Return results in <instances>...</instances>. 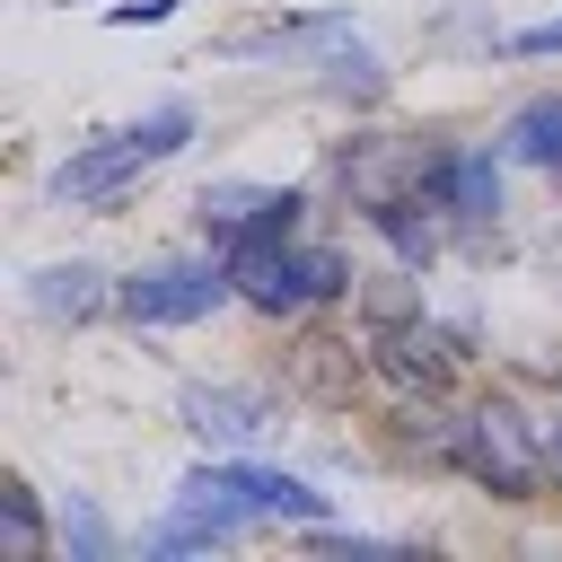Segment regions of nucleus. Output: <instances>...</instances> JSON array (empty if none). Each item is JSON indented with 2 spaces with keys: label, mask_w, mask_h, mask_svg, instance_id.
<instances>
[{
  "label": "nucleus",
  "mask_w": 562,
  "mask_h": 562,
  "mask_svg": "<svg viewBox=\"0 0 562 562\" xmlns=\"http://www.w3.org/2000/svg\"><path fill=\"white\" fill-rule=\"evenodd\" d=\"M360 316H369V325L422 316V281H413V263H404V272H369V281H360Z\"/></svg>",
  "instance_id": "20"
},
{
  "label": "nucleus",
  "mask_w": 562,
  "mask_h": 562,
  "mask_svg": "<svg viewBox=\"0 0 562 562\" xmlns=\"http://www.w3.org/2000/svg\"><path fill=\"white\" fill-rule=\"evenodd\" d=\"M369 369H378V360H369V334L351 342V334H334V325H307V334L281 351V378H290V395H307V404H351Z\"/></svg>",
  "instance_id": "8"
},
{
  "label": "nucleus",
  "mask_w": 562,
  "mask_h": 562,
  "mask_svg": "<svg viewBox=\"0 0 562 562\" xmlns=\"http://www.w3.org/2000/svg\"><path fill=\"white\" fill-rule=\"evenodd\" d=\"M553 184H562V167H553Z\"/></svg>",
  "instance_id": "25"
},
{
  "label": "nucleus",
  "mask_w": 562,
  "mask_h": 562,
  "mask_svg": "<svg viewBox=\"0 0 562 562\" xmlns=\"http://www.w3.org/2000/svg\"><path fill=\"white\" fill-rule=\"evenodd\" d=\"M422 140H395V132H360V140H342L334 149V184L351 193V211H386V202H404L413 184H422Z\"/></svg>",
  "instance_id": "6"
},
{
  "label": "nucleus",
  "mask_w": 562,
  "mask_h": 562,
  "mask_svg": "<svg viewBox=\"0 0 562 562\" xmlns=\"http://www.w3.org/2000/svg\"><path fill=\"white\" fill-rule=\"evenodd\" d=\"M342 290H360V272H351V255L342 246H272L263 263H246L237 272V299L255 307V316H307V307H325V299H342Z\"/></svg>",
  "instance_id": "4"
},
{
  "label": "nucleus",
  "mask_w": 562,
  "mask_h": 562,
  "mask_svg": "<svg viewBox=\"0 0 562 562\" xmlns=\"http://www.w3.org/2000/svg\"><path fill=\"white\" fill-rule=\"evenodd\" d=\"M263 202H272V184H246V176H220V184H202V193H193V220H202L211 255H220V246H228V237H237V228H246Z\"/></svg>",
  "instance_id": "14"
},
{
  "label": "nucleus",
  "mask_w": 562,
  "mask_h": 562,
  "mask_svg": "<svg viewBox=\"0 0 562 562\" xmlns=\"http://www.w3.org/2000/svg\"><path fill=\"white\" fill-rule=\"evenodd\" d=\"M325 97H342V105H378V97H386V61L360 53V44H342V53L325 61Z\"/></svg>",
  "instance_id": "19"
},
{
  "label": "nucleus",
  "mask_w": 562,
  "mask_h": 562,
  "mask_svg": "<svg viewBox=\"0 0 562 562\" xmlns=\"http://www.w3.org/2000/svg\"><path fill=\"white\" fill-rule=\"evenodd\" d=\"M325 35H342V18H263V26L220 35V53H281V44H325Z\"/></svg>",
  "instance_id": "18"
},
{
  "label": "nucleus",
  "mask_w": 562,
  "mask_h": 562,
  "mask_svg": "<svg viewBox=\"0 0 562 562\" xmlns=\"http://www.w3.org/2000/svg\"><path fill=\"white\" fill-rule=\"evenodd\" d=\"M299 228H307V193H299V184H281V193H272V202H263V211H255L220 255H228V272H246V263H263L272 246H299Z\"/></svg>",
  "instance_id": "12"
},
{
  "label": "nucleus",
  "mask_w": 562,
  "mask_h": 562,
  "mask_svg": "<svg viewBox=\"0 0 562 562\" xmlns=\"http://www.w3.org/2000/svg\"><path fill=\"white\" fill-rule=\"evenodd\" d=\"M369 228H378V237L395 246V263H413V272H422V263L439 255V228H448V220H439V211H430L422 193H404V202H386V211H369Z\"/></svg>",
  "instance_id": "15"
},
{
  "label": "nucleus",
  "mask_w": 562,
  "mask_h": 562,
  "mask_svg": "<svg viewBox=\"0 0 562 562\" xmlns=\"http://www.w3.org/2000/svg\"><path fill=\"white\" fill-rule=\"evenodd\" d=\"M501 53H518V61H536V53H562V18H536V26H518Z\"/></svg>",
  "instance_id": "22"
},
{
  "label": "nucleus",
  "mask_w": 562,
  "mask_h": 562,
  "mask_svg": "<svg viewBox=\"0 0 562 562\" xmlns=\"http://www.w3.org/2000/svg\"><path fill=\"white\" fill-rule=\"evenodd\" d=\"M26 299H35V316L44 325H88V316H105V272L97 263H44L35 281H26Z\"/></svg>",
  "instance_id": "10"
},
{
  "label": "nucleus",
  "mask_w": 562,
  "mask_h": 562,
  "mask_svg": "<svg viewBox=\"0 0 562 562\" xmlns=\"http://www.w3.org/2000/svg\"><path fill=\"white\" fill-rule=\"evenodd\" d=\"M0 553H9V562H44V553H53V536H44V509H35V492H26L18 474L0 483Z\"/></svg>",
  "instance_id": "17"
},
{
  "label": "nucleus",
  "mask_w": 562,
  "mask_h": 562,
  "mask_svg": "<svg viewBox=\"0 0 562 562\" xmlns=\"http://www.w3.org/2000/svg\"><path fill=\"white\" fill-rule=\"evenodd\" d=\"M544 465H553V483H562V413L544 422Z\"/></svg>",
  "instance_id": "24"
},
{
  "label": "nucleus",
  "mask_w": 562,
  "mask_h": 562,
  "mask_svg": "<svg viewBox=\"0 0 562 562\" xmlns=\"http://www.w3.org/2000/svg\"><path fill=\"white\" fill-rule=\"evenodd\" d=\"M184 140H193V105L167 97V105H149L132 132H105V140L70 149V158L44 176V193H53V202H123V193H132L149 167H167Z\"/></svg>",
  "instance_id": "2"
},
{
  "label": "nucleus",
  "mask_w": 562,
  "mask_h": 562,
  "mask_svg": "<svg viewBox=\"0 0 562 562\" xmlns=\"http://www.w3.org/2000/svg\"><path fill=\"white\" fill-rule=\"evenodd\" d=\"M220 299H237L228 255H167V263H140L132 281H114V307H123L132 325H193V316H211Z\"/></svg>",
  "instance_id": "5"
},
{
  "label": "nucleus",
  "mask_w": 562,
  "mask_h": 562,
  "mask_svg": "<svg viewBox=\"0 0 562 562\" xmlns=\"http://www.w3.org/2000/svg\"><path fill=\"white\" fill-rule=\"evenodd\" d=\"M457 430H465V413H448L439 395H404V404H395V457L457 465Z\"/></svg>",
  "instance_id": "13"
},
{
  "label": "nucleus",
  "mask_w": 562,
  "mask_h": 562,
  "mask_svg": "<svg viewBox=\"0 0 562 562\" xmlns=\"http://www.w3.org/2000/svg\"><path fill=\"white\" fill-rule=\"evenodd\" d=\"M501 149L518 158V167H562V97H527L518 114H509V132H501Z\"/></svg>",
  "instance_id": "16"
},
{
  "label": "nucleus",
  "mask_w": 562,
  "mask_h": 562,
  "mask_svg": "<svg viewBox=\"0 0 562 562\" xmlns=\"http://www.w3.org/2000/svg\"><path fill=\"white\" fill-rule=\"evenodd\" d=\"M334 501L316 492V483H299V474H281V465H246V457H211V465H193L184 483H176V518H193V527H211V536H246L255 518H299V527H316Z\"/></svg>",
  "instance_id": "1"
},
{
  "label": "nucleus",
  "mask_w": 562,
  "mask_h": 562,
  "mask_svg": "<svg viewBox=\"0 0 562 562\" xmlns=\"http://www.w3.org/2000/svg\"><path fill=\"white\" fill-rule=\"evenodd\" d=\"M61 536H70V553H88V562L105 553V518H97L88 501H70V518H61Z\"/></svg>",
  "instance_id": "21"
},
{
  "label": "nucleus",
  "mask_w": 562,
  "mask_h": 562,
  "mask_svg": "<svg viewBox=\"0 0 562 562\" xmlns=\"http://www.w3.org/2000/svg\"><path fill=\"white\" fill-rule=\"evenodd\" d=\"M176 422L193 439H211V448H246V439L272 430V395H255V386H184Z\"/></svg>",
  "instance_id": "9"
},
{
  "label": "nucleus",
  "mask_w": 562,
  "mask_h": 562,
  "mask_svg": "<svg viewBox=\"0 0 562 562\" xmlns=\"http://www.w3.org/2000/svg\"><path fill=\"white\" fill-rule=\"evenodd\" d=\"M448 474H465L474 492H492V501H536L544 483H553V465H544V439L527 430V413L518 404H474L465 413V430H457V465Z\"/></svg>",
  "instance_id": "3"
},
{
  "label": "nucleus",
  "mask_w": 562,
  "mask_h": 562,
  "mask_svg": "<svg viewBox=\"0 0 562 562\" xmlns=\"http://www.w3.org/2000/svg\"><path fill=\"white\" fill-rule=\"evenodd\" d=\"M492 220H501V158L457 149L448 158V228H492Z\"/></svg>",
  "instance_id": "11"
},
{
  "label": "nucleus",
  "mask_w": 562,
  "mask_h": 562,
  "mask_svg": "<svg viewBox=\"0 0 562 562\" xmlns=\"http://www.w3.org/2000/svg\"><path fill=\"white\" fill-rule=\"evenodd\" d=\"M167 9H176V0H123V9H114V26H158Z\"/></svg>",
  "instance_id": "23"
},
{
  "label": "nucleus",
  "mask_w": 562,
  "mask_h": 562,
  "mask_svg": "<svg viewBox=\"0 0 562 562\" xmlns=\"http://www.w3.org/2000/svg\"><path fill=\"white\" fill-rule=\"evenodd\" d=\"M369 360L395 395H448L457 378V342L430 325V316H395V325H369Z\"/></svg>",
  "instance_id": "7"
}]
</instances>
